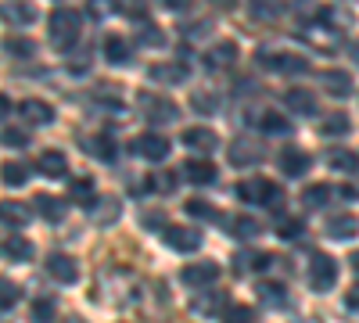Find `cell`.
Returning a JSON list of instances; mask_svg holds the SVG:
<instances>
[{
    "mask_svg": "<svg viewBox=\"0 0 359 323\" xmlns=\"http://www.w3.org/2000/svg\"><path fill=\"white\" fill-rule=\"evenodd\" d=\"M83 33V11L76 8H54L50 11V43L57 50H69Z\"/></svg>",
    "mask_w": 359,
    "mask_h": 323,
    "instance_id": "cell-1",
    "label": "cell"
},
{
    "mask_svg": "<svg viewBox=\"0 0 359 323\" xmlns=\"http://www.w3.org/2000/svg\"><path fill=\"white\" fill-rule=\"evenodd\" d=\"M255 62L269 72H284V76H306L309 72V62L302 54H284V50H262L255 54Z\"/></svg>",
    "mask_w": 359,
    "mask_h": 323,
    "instance_id": "cell-2",
    "label": "cell"
},
{
    "mask_svg": "<svg viewBox=\"0 0 359 323\" xmlns=\"http://www.w3.org/2000/svg\"><path fill=\"white\" fill-rule=\"evenodd\" d=\"M334 284H338V259H331L327 252H316L309 262V287L316 295H327Z\"/></svg>",
    "mask_w": 359,
    "mask_h": 323,
    "instance_id": "cell-3",
    "label": "cell"
},
{
    "mask_svg": "<svg viewBox=\"0 0 359 323\" xmlns=\"http://www.w3.org/2000/svg\"><path fill=\"white\" fill-rule=\"evenodd\" d=\"M137 108H140L144 119H151V123H172L176 115H180V108L172 101L158 97V94H140L137 97Z\"/></svg>",
    "mask_w": 359,
    "mask_h": 323,
    "instance_id": "cell-4",
    "label": "cell"
},
{
    "mask_svg": "<svg viewBox=\"0 0 359 323\" xmlns=\"http://www.w3.org/2000/svg\"><path fill=\"white\" fill-rule=\"evenodd\" d=\"M237 194H241V201H248V205H273L277 209V201H280V191L269 184V180H245L241 187H237Z\"/></svg>",
    "mask_w": 359,
    "mask_h": 323,
    "instance_id": "cell-5",
    "label": "cell"
},
{
    "mask_svg": "<svg viewBox=\"0 0 359 323\" xmlns=\"http://www.w3.org/2000/svg\"><path fill=\"white\" fill-rule=\"evenodd\" d=\"M169 148H172V144H169L162 133H140V137L133 140V155H140V158H147V162H162V158L169 155Z\"/></svg>",
    "mask_w": 359,
    "mask_h": 323,
    "instance_id": "cell-6",
    "label": "cell"
},
{
    "mask_svg": "<svg viewBox=\"0 0 359 323\" xmlns=\"http://www.w3.org/2000/svg\"><path fill=\"white\" fill-rule=\"evenodd\" d=\"M162 241H165L172 252H198V248H201V233L191 230V226H165V230H162Z\"/></svg>",
    "mask_w": 359,
    "mask_h": 323,
    "instance_id": "cell-7",
    "label": "cell"
},
{
    "mask_svg": "<svg viewBox=\"0 0 359 323\" xmlns=\"http://www.w3.org/2000/svg\"><path fill=\"white\" fill-rule=\"evenodd\" d=\"M47 273H50V280H57V284H76V280H79L76 259H72V255H62V252L47 255Z\"/></svg>",
    "mask_w": 359,
    "mask_h": 323,
    "instance_id": "cell-8",
    "label": "cell"
},
{
    "mask_svg": "<svg viewBox=\"0 0 359 323\" xmlns=\"http://www.w3.org/2000/svg\"><path fill=\"white\" fill-rule=\"evenodd\" d=\"M180 280H184L187 287H201V284H212L219 280V262H191V266H184V273H180Z\"/></svg>",
    "mask_w": 359,
    "mask_h": 323,
    "instance_id": "cell-9",
    "label": "cell"
},
{
    "mask_svg": "<svg viewBox=\"0 0 359 323\" xmlns=\"http://www.w3.org/2000/svg\"><path fill=\"white\" fill-rule=\"evenodd\" d=\"M184 144H187L191 151L208 155V151H216V148H219V133H216V130H208V126H191V130H184Z\"/></svg>",
    "mask_w": 359,
    "mask_h": 323,
    "instance_id": "cell-10",
    "label": "cell"
},
{
    "mask_svg": "<svg viewBox=\"0 0 359 323\" xmlns=\"http://www.w3.org/2000/svg\"><path fill=\"white\" fill-rule=\"evenodd\" d=\"M277 165H280L284 176H306L309 165H313V158H309L302 148H284V151L277 155Z\"/></svg>",
    "mask_w": 359,
    "mask_h": 323,
    "instance_id": "cell-11",
    "label": "cell"
},
{
    "mask_svg": "<svg viewBox=\"0 0 359 323\" xmlns=\"http://www.w3.org/2000/svg\"><path fill=\"white\" fill-rule=\"evenodd\" d=\"M226 158H230V165H237V169H245V165H255L259 158H262V148L259 144H252V140H233L230 148H226Z\"/></svg>",
    "mask_w": 359,
    "mask_h": 323,
    "instance_id": "cell-12",
    "label": "cell"
},
{
    "mask_svg": "<svg viewBox=\"0 0 359 323\" xmlns=\"http://www.w3.org/2000/svg\"><path fill=\"white\" fill-rule=\"evenodd\" d=\"M147 76H151V83H162V86H176V83H187V65H180V62H158L147 69Z\"/></svg>",
    "mask_w": 359,
    "mask_h": 323,
    "instance_id": "cell-13",
    "label": "cell"
},
{
    "mask_svg": "<svg viewBox=\"0 0 359 323\" xmlns=\"http://www.w3.org/2000/svg\"><path fill=\"white\" fill-rule=\"evenodd\" d=\"M323 233H327V238H334V241H352L355 238V233H359V219L355 216H331V219H327V226H323Z\"/></svg>",
    "mask_w": 359,
    "mask_h": 323,
    "instance_id": "cell-14",
    "label": "cell"
},
{
    "mask_svg": "<svg viewBox=\"0 0 359 323\" xmlns=\"http://www.w3.org/2000/svg\"><path fill=\"white\" fill-rule=\"evenodd\" d=\"M0 255L11 259V262H29L33 259V245H29V238H22V233H8V238L0 241Z\"/></svg>",
    "mask_w": 359,
    "mask_h": 323,
    "instance_id": "cell-15",
    "label": "cell"
},
{
    "mask_svg": "<svg viewBox=\"0 0 359 323\" xmlns=\"http://www.w3.org/2000/svg\"><path fill=\"white\" fill-rule=\"evenodd\" d=\"M18 111H22L33 126H47V123L54 119V108H50L47 101H40V97H25V101L18 104Z\"/></svg>",
    "mask_w": 359,
    "mask_h": 323,
    "instance_id": "cell-16",
    "label": "cell"
},
{
    "mask_svg": "<svg viewBox=\"0 0 359 323\" xmlns=\"http://www.w3.org/2000/svg\"><path fill=\"white\" fill-rule=\"evenodd\" d=\"M284 104H287V111H294V115H313L316 111V94L313 90H284Z\"/></svg>",
    "mask_w": 359,
    "mask_h": 323,
    "instance_id": "cell-17",
    "label": "cell"
},
{
    "mask_svg": "<svg viewBox=\"0 0 359 323\" xmlns=\"http://www.w3.org/2000/svg\"><path fill=\"white\" fill-rule=\"evenodd\" d=\"M104 57L111 65H130L133 62V47H130V40H123V36H108L104 40Z\"/></svg>",
    "mask_w": 359,
    "mask_h": 323,
    "instance_id": "cell-18",
    "label": "cell"
},
{
    "mask_svg": "<svg viewBox=\"0 0 359 323\" xmlns=\"http://www.w3.org/2000/svg\"><path fill=\"white\" fill-rule=\"evenodd\" d=\"M0 18L8 25H33L36 22V8L33 4H0Z\"/></svg>",
    "mask_w": 359,
    "mask_h": 323,
    "instance_id": "cell-19",
    "label": "cell"
},
{
    "mask_svg": "<svg viewBox=\"0 0 359 323\" xmlns=\"http://www.w3.org/2000/svg\"><path fill=\"white\" fill-rule=\"evenodd\" d=\"M320 83H323V90L331 94V97H348V94H352V76H348V72H341V69L323 72V76H320Z\"/></svg>",
    "mask_w": 359,
    "mask_h": 323,
    "instance_id": "cell-20",
    "label": "cell"
},
{
    "mask_svg": "<svg viewBox=\"0 0 359 323\" xmlns=\"http://www.w3.org/2000/svg\"><path fill=\"white\" fill-rule=\"evenodd\" d=\"M184 176H187L191 184L205 187V184H212V180H216V165L208 162V158H191V162L184 165Z\"/></svg>",
    "mask_w": 359,
    "mask_h": 323,
    "instance_id": "cell-21",
    "label": "cell"
},
{
    "mask_svg": "<svg viewBox=\"0 0 359 323\" xmlns=\"http://www.w3.org/2000/svg\"><path fill=\"white\" fill-rule=\"evenodd\" d=\"M233 62H237V43H230V40H223L219 47H212V50L205 54V65L208 69H226Z\"/></svg>",
    "mask_w": 359,
    "mask_h": 323,
    "instance_id": "cell-22",
    "label": "cell"
},
{
    "mask_svg": "<svg viewBox=\"0 0 359 323\" xmlns=\"http://www.w3.org/2000/svg\"><path fill=\"white\" fill-rule=\"evenodd\" d=\"M90 216H94V223L108 226V223H115L118 216H123V209H118L115 198H97L94 205H90Z\"/></svg>",
    "mask_w": 359,
    "mask_h": 323,
    "instance_id": "cell-23",
    "label": "cell"
},
{
    "mask_svg": "<svg viewBox=\"0 0 359 323\" xmlns=\"http://www.w3.org/2000/svg\"><path fill=\"white\" fill-rule=\"evenodd\" d=\"M86 151L94 155V158H101V162H115V158H118V148H115V140H111L108 133L90 137V140H86Z\"/></svg>",
    "mask_w": 359,
    "mask_h": 323,
    "instance_id": "cell-24",
    "label": "cell"
},
{
    "mask_svg": "<svg viewBox=\"0 0 359 323\" xmlns=\"http://www.w3.org/2000/svg\"><path fill=\"white\" fill-rule=\"evenodd\" d=\"M223 305H226V298L219 295V291H205V295H198V298L191 302V312H198V316H216Z\"/></svg>",
    "mask_w": 359,
    "mask_h": 323,
    "instance_id": "cell-25",
    "label": "cell"
},
{
    "mask_svg": "<svg viewBox=\"0 0 359 323\" xmlns=\"http://www.w3.org/2000/svg\"><path fill=\"white\" fill-rule=\"evenodd\" d=\"M0 223L25 226L29 223V205H22V201H0Z\"/></svg>",
    "mask_w": 359,
    "mask_h": 323,
    "instance_id": "cell-26",
    "label": "cell"
},
{
    "mask_svg": "<svg viewBox=\"0 0 359 323\" xmlns=\"http://www.w3.org/2000/svg\"><path fill=\"white\" fill-rule=\"evenodd\" d=\"M40 172L50 176V180H57V176L69 172V158H65L62 151H43V155H40Z\"/></svg>",
    "mask_w": 359,
    "mask_h": 323,
    "instance_id": "cell-27",
    "label": "cell"
},
{
    "mask_svg": "<svg viewBox=\"0 0 359 323\" xmlns=\"http://www.w3.org/2000/svg\"><path fill=\"white\" fill-rule=\"evenodd\" d=\"M69 194H72V201L83 205V209H90V205H94V180H90V176H76L69 184Z\"/></svg>",
    "mask_w": 359,
    "mask_h": 323,
    "instance_id": "cell-28",
    "label": "cell"
},
{
    "mask_svg": "<svg viewBox=\"0 0 359 323\" xmlns=\"http://www.w3.org/2000/svg\"><path fill=\"white\" fill-rule=\"evenodd\" d=\"M36 212L47 219V223H57L65 216V201H57V198H50V194H40L36 198Z\"/></svg>",
    "mask_w": 359,
    "mask_h": 323,
    "instance_id": "cell-29",
    "label": "cell"
},
{
    "mask_svg": "<svg viewBox=\"0 0 359 323\" xmlns=\"http://www.w3.org/2000/svg\"><path fill=\"white\" fill-rule=\"evenodd\" d=\"M25 176H29V165L25 162H4V165H0V180H4L8 187H22Z\"/></svg>",
    "mask_w": 359,
    "mask_h": 323,
    "instance_id": "cell-30",
    "label": "cell"
},
{
    "mask_svg": "<svg viewBox=\"0 0 359 323\" xmlns=\"http://www.w3.org/2000/svg\"><path fill=\"white\" fill-rule=\"evenodd\" d=\"M259 298H262L266 305L280 309V305H287V291H284L280 284H273V280H266V284H259Z\"/></svg>",
    "mask_w": 359,
    "mask_h": 323,
    "instance_id": "cell-31",
    "label": "cell"
},
{
    "mask_svg": "<svg viewBox=\"0 0 359 323\" xmlns=\"http://www.w3.org/2000/svg\"><path fill=\"white\" fill-rule=\"evenodd\" d=\"M230 233H233V238H241V241H248V238H255V233H262V226L252 216H237V219H230Z\"/></svg>",
    "mask_w": 359,
    "mask_h": 323,
    "instance_id": "cell-32",
    "label": "cell"
},
{
    "mask_svg": "<svg viewBox=\"0 0 359 323\" xmlns=\"http://www.w3.org/2000/svg\"><path fill=\"white\" fill-rule=\"evenodd\" d=\"M327 201H331V187L327 184H313L302 191V205H309V209H323Z\"/></svg>",
    "mask_w": 359,
    "mask_h": 323,
    "instance_id": "cell-33",
    "label": "cell"
},
{
    "mask_svg": "<svg viewBox=\"0 0 359 323\" xmlns=\"http://www.w3.org/2000/svg\"><path fill=\"white\" fill-rule=\"evenodd\" d=\"M320 133H323V137H338V133H348V119H345L341 111L323 115V119H320Z\"/></svg>",
    "mask_w": 359,
    "mask_h": 323,
    "instance_id": "cell-34",
    "label": "cell"
},
{
    "mask_svg": "<svg viewBox=\"0 0 359 323\" xmlns=\"http://www.w3.org/2000/svg\"><path fill=\"white\" fill-rule=\"evenodd\" d=\"M18 298H22V287L15 280H8V277H0V312H8L11 305H18Z\"/></svg>",
    "mask_w": 359,
    "mask_h": 323,
    "instance_id": "cell-35",
    "label": "cell"
},
{
    "mask_svg": "<svg viewBox=\"0 0 359 323\" xmlns=\"http://www.w3.org/2000/svg\"><path fill=\"white\" fill-rule=\"evenodd\" d=\"M331 169L334 172H355L359 169V155H352V151H331Z\"/></svg>",
    "mask_w": 359,
    "mask_h": 323,
    "instance_id": "cell-36",
    "label": "cell"
},
{
    "mask_svg": "<svg viewBox=\"0 0 359 323\" xmlns=\"http://www.w3.org/2000/svg\"><path fill=\"white\" fill-rule=\"evenodd\" d=\"M302 230H306V223H302V219H298V216H287V219H280V223H277V238L294 241V238H302Z\"/></svg>",
    "mask_w": 359,
    "mask_h": 323,
    "instance_id": "cell-37",
    "label": "cell"
},
{
    "mask_svg": "<svg viewBox=\"0 0 359 323\" xmlns=\"http://www.w3.org/2000/svg\"><path fill=\"white\" fill-rule=\"evenodd\" d=\"M259 126H262L266 133H287V130H291V123L284 119L280 111H266L262 119H259Z\"/></svg>",
    "mask_w": 359,
    "mask_h": 323,
    "instance_id": "cell-38",
    "label": "cell"
},
{
    "mask_svg": "<svg viewBox=\"0 0 359 323\" xmlns=\"http://www.w3.org/2000/svg\"><path fill=\"white\" fill-rule=\"evenodd\" d=\"M184 209H187V216H194V219H219V212H216L208 201H201V198H191Z\"/></svg>",
    "mask_w": 359,
    "mask_h": 323,
    "instance_id": "cell-39",
    "label": "cell"
},
{
    "mask_svg": "<svg viewBox=\"0 0 359 323\" xmlns=\"http://www.w3.org/2000/svg\"><path fill=\"white\" fill-rule=\"evenodd\" d=\"M140 43H147V47H162V43H165L162 29H158L155 22H147V18H144V25H140Z\"/></svg>",
    "mask_w": 359,
    "mask_h": 323,
    "instance_id": "cell-40",
    "label": "cell"
},
{
    "mask_svg": "<svg viewBox=\"0 0 359 323\" xmlns=\"http://www.w3.org/2000/svg\"><path fill=\"white\" fill-rule=\"evenodd\" d=\"M223 323H255V309H248V305H230V309L223 312Z\"/></svg>",
    "mask_w": 359,
    "mask_h": 323,
    "instance_id": "cell-41",
    "label": "cell"
},
{
    "mask_svg": "<svg viewBox=\"0 0 359 323\" xmlns=\"http://www.w3.org/2000/svg\"><path fill=\"white\" fill-rule=\"evenodd\" d=\"M191 104H194V111H201V115H212V111L219 108V101H216L212 94H194Z\"/></svg>",
    "mask_w": 359,
    "mask_h": 323,
    "instance_id": "cell-42",
    "label": "cell"
},
{
    "mask_svg": "<svg viewBox=\"0 0 359 323\" xmlns=\"http://www.w3.org/2000/svg\"><path fill=\"white\" fill-rule=\"evenodd\" d=\"M0 144H8V148H25L29 137L22 130H0Z\"/></svg>",
    "mask_w": 359,
    "mask_h": 323,
    "instance_id": "cell-43",
    "label": "cell"
},
{
    "mask_svg": "<svg viewBox=\"0 0 359 323\" xmlns=\"http://www.w3.org/2000/svg\"><path fill=\"white\" fill-rule=\"evenodd\" d=\"M4 50H11V54H22V57H29V54H33L36 50V43L33 40H4Z\"/></svg>",
    "mask_w": 359,
    "mask_h": 323,
    "instance_id": "cell-44",
    "label": "cell"
},
{
    "mask_svg": "<svg viewBox=\"0 0 359 323\" xmlns=\"http://www.w3.org/2000/svg\"><path fill=\"white\" fill-rule=\"evenodd\" d=\"M94 97H97L101 104H108V108H123V101H118V94L111 90V86H97V90H94Z\"/></svg>",
    "mask_w": 359,
    "mask_h": 323,
    "instance_id": "cell-45",
    "label": "cell"
},
{
    "mask_svg": "<svg viewBox=\"0 0 359 323\" xmlns=\"http://www.w3.org/2000/svg\"><path fill=\"white\" fill-rule=\"evenodd\" d=\"M280 15H284V8H269V4H255L252 8V18H262V22H273Z\"/></svg>",
    "mask_w": 359,
    "mask_h": 323,
    "instance_id": "cell-46",
    "label": "cell"
},
{
    "mask_svg": "<svg viewBox=\"0 0 359 323\" xmlns=\"http://www.w3.org/2000/svg\"><path fill=\"white\" fill-rule=\"evenodd\" d=\"M33 319L36 323H50L54 319V305L50 302H33Z\"/></svg>",
    "mask_w": 359,
    "mask_h": 323,
    "instance_id": "cell-47",
    "label": "cell"
},
{
    "mask_svg": "<svg viewBox=\"0 0 359 323\" xmlns=\"http://www.w3.org/2000/svg\"><path fill=\"white\" fill-rule=\"evenodd\" d=\"M155 191H176V180H172V172H155Z\"/></svg>",
    "mask_w": 359,
    "mask_h": 323,
    "instance_id": "cell-48",
    "label": "cell"
},
{
    "mask_svg": "<svg viewBox=\"0 0 359 323\" xmlns=\"http://www.w3.org/2000/svg\"><path fill=\"white\" fill-rule=\"evenodd\" d=\"M140 223H144V226H162V212H144Z\"/></svg>",
    "mask_w": 359,
    "mask_h": 323,
    "instance_id": "cell-49",
    "label": "cell"
},
{
    "mask_svg": "<svg viewBox=\"0 0 359 323\" xmlns=\"http://www.w3.org/2000/svg\"><path fill=\"white\" fill-rule=\"evenodd\" d=\"M345 305H348V309H359V284H355L352 291H345Z\"/></svg>",
    "mask_w": 359,
    "mask_h": 323,
    "instance_id": "cell-50",
    "label": "cell"
},
{
    "mask_svg": "<svg viewBox=\"0 0 359 323\" xmlns=\"http://www.w3.org/2000/svg\"><path fill=\"white\" fill-rule=\"evenodd\" d=\"M8 111H11V97L0 94V119H8Z\"/></svg>",
    "mask_w": 359,
    "mask_h": 323,
    "instance_id": "cell-51",
    "label": "cell"
},
{
    "mask_svg": "<svg viewBox=\"0 0 359 323\" xmlns=\"http://www.w3.org/2000/svg\"><path fill=\"white\" fill-rule=\"evenodd\" d=\"M348 262H352V270L359 273V252H352V259H348Z\"/></svg>",
    "mask_w": 359,
    "mask_h": 323,
    "instance_id": "cell-52",
    "label": "cell"
},
{
    "mask_svg": "<svg viewBox=\"0 0 359 323\" xmlns=\"http://www.w3.org/2000/svg\"><path fill=\"white\" fill-rule=\"evenodd\" d=\"M352 62H359V40L352 43Z\"/></svg>",
    "mask_w": 359,
    "mask_h": 323,
    "instance_id": "cell-53",
    "label": "cell"
},
{
    "mask_svg": "<svg viewBox=\"0 0 359 323\" xmlns=\"http://www.w3.org/2000/svg\"><path fill=\"white\" fill-rule=\"evenodd\" d=\"M65 323H86V319H79V316H69V319H65Z\"/></svg>",
    "mask_w": 359,
    "mask_h": 323,
    "instance_id": "cell-54",
    "label": "cell"
}]
</instances>
